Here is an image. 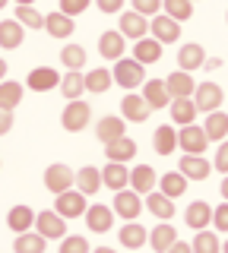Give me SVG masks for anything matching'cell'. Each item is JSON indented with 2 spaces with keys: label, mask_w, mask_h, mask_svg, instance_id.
<instances>
[{
  "label": "cell",
  "mask_w": 228,
  "mask_h": 253,
  "mask_svg": "<svg viewBox=\"0 0 228 253\" xmlns=\"http://www.w3.org/2000/svg\"><path fill=\"white\" fill-rule=\"evenodd\" d=\"M73 184H76V171H70L67 165H48V168H45V187H48L54 196L73 190Z\"/></svg>",
  "instance_id": "cell-5"
},
{
  "label": "cell",
  "mask_w": 228,
  "mask_h": 253,
  "mask_svg": "<svg viewBox=\"0 0 228 253\" xmlns=\"http://www.w3.org/2000/svg\"><path fill=\"white\" fill-rule=\"evenodd\" d=\"M216 171H222L228 174V139L219 146V152H216Z\"/></svg>",
  "instance_id": "cell-48"
},
{
  "label": "cell",
  "mask_w": 228,
  "mask_h": 253,
  "mask_svg": "<svg viewBox=\"0 0 228 253\" xmlns=\"http://www.w3.org/2000/svg\"><path fill=\"white\" fill-rule=\"evenodd\" d=\"M143 98H146V105L152 111H165V108H168L171 95H168L165 79H146V83H143Z\"/></svg>",
  "instance_id": "cell-13"
},
{
  "label": "cell",
  "mask_w": 228,
  "mask_h": 253,
  "mask_svg": "<svg viewBox=\"0 0 228 253\" xmlns=\"http://www.w3.org/2000/svg\"><path fill=\"white\" fill-rule=\"evenodd\" d=\"M149 114H152V108L146 105V98H143V95L127 92V95L121 98V117H124V121L143 124V121H149Z\"/></svg>",
  "instance_id": "cell-10"
},
{
  "label": "cell",
  "mask_w": 228,
  "mask_h": 253,
  "mask_svg": "<svg viewBox=\"0 0 228 253\" xmlns=\"http://www.w3.org/2000/svg\"><path fill=\"white\" fill-rule=\"evenodd\" d=\"M111 76H114L117 85H124L127 92H133L139 83H146V67L137 57H121V60H114V73Z\"/></svg>",
  "instance_id": "cell-1"
},
{
  "label": "cell",
  "mask_w": 228,
  "mask_h": 253,
  "mask_svg": "<svg viewBox=\"0 0 228 253\" xmlns=\"http://www.w3.org/2000/svg\"><path fill=\"white\" fill-rule=\"evenodd\" d=\"M57 89L64 92V98H67V101H80V98H83V92H86V73H80V70H67Z\"/></svg>",
  "instance_id": "cell-25"
},
{
  "label": "cell",
  "mask_w": 228,
  "mask_h": 253,
  "mask_svg": "<svg viewBox=\"0 0 228 253\" xmlns=\"http://www.w3.org/2000/svg\"><path fill=\"white\" fill-rule=\"evenodd\" d=\"M95 6H98L101 13H117L124 6V0H95Z\"/></svg>",
  "instance_id": "cell-50"
},
{
  "label": "cell",
  "mask_w": 228,
  "mask_h": 253,
  "mask_svg": "<svg viewBox=\"0 0 228 253\" xmlns=\"http://www.w3.org/2000/svg\"><path fill=\"white\" fill-rule=\"evenodd\" d=\"M16 3H19V6H32L35 0H16Z\"/></svg>",
  "instance_id": "cell-56"
},
{
  "label": "cell",
  "mask_w": 228,
  "mask_h": 253,
  "mask_svg": "<svg viewBox=\"0 0 228 253\" xmlns=\"http://www.w3.org/2000/svg\"><path fill=\"white\" fill-rule=\"evenodd\" d=\"M22 38H26V26H22L19 19H3L0 22V47L13 51V47L22 44Z\"/></svg>",
  "instance_id": "cell-26"
},
{
  "label": "cell",
  "mask_w": 228,
  "mask_h": 253,
  "mask_svg": "<svg viewBox=\"0 0 228 253\" xmlns=\"http://www.w3.org/2000/svg\"><path fill=\"white\" fill-rule=\"evenodd\" d=\"M127 121L124 117H114V114H108V117H101V121L95 124V136L105 142H114V139H121V136H127V126H124Z\"/></svg>",
  "instance_id": "cell-19"
},
{
  "label": "cell",
  "mask_w": 228,
  "mask_h": 253,
  "mask_svg": "<svg viewBox=\"0 0 228 253\" xmlns=\"http://www.w3.org/2000/svg\"><path fill=\"white\" fill-rule=\"evenodd\" d=\"M162 6H165V16H171L178 22H187L193 16V0H162Z\"/></svg>",
  "instance_id": "cell-40"
},
{
  "label": "cell",
  "mask_w": 228,
  "mask_h": 253,
  "mask_svg": "<svg viewBox=\"0 0 228 253\" xmlns=\"http://www.w3.org/2000/svg\"><path fill=\"white\" fill-rule=\"evenodd\" d=\"M92 253H117V250H111V247H95Z\"/></svg>",
  "instance_id": "cell-55"
},
{
  "label": "cell",
  "mask_w": 228,
  "mask_h": 253,
  "mask_svg": "<svg viewBox=\"0 0 228 253\" xmlns=\"http://www.w3.org/2000/svg\"><path fill=\"white\" fill-rule=\"evenodd\" d=\"M3 6H6V0H0V10H3Z\"/></svg>",
  "instance_id": "cell-58"
},
{
  "label": "cell",
  "mask_w": 228,
  "mask_h": 253,
  "mask_svg": "<svg viewBox=\"0 0 228 253\" xmlns=\"http://www.w3.org/2000/svg\"><path fill=\"white\" fill-rule=\"evenodd\" d=\"M133 57L143 63V67H146V63H155L162 57V42H155V38H149V35L139 38V42L133 44Z\"/></svg>",
  "instance_id": "cell-33"
},
{
  "label": "cell",
  "mask_w": 228,
  "mask_h": 253,
  "mask_svg": "<svg viewBox=\"0 0 228 253\" xmlns=\"http://www.w3.org/2000/svg\"><path fill=\"white\" fill-rule=\"evenodd\" d=\"M139 209H143V203H139V193H137V190H121V193H114V212L121 218L137 221L139 218Z\"/></svg>",
  "instance_id": "cell-14"
},
{
  "label": "cell",
  "mask_w": 228,
  "mask_h": 253,
  "mask_svg": "<svg viewBox=\"0 0 228 253\" xmlns=\"http://www.w3.org/2000/svg\"><path fill=\"white\" fill-rule=\"evenodd\" d=\"M149 32H152V38L155 42H162V44H175L178 38H181V22L178 19H171V16H152L149 19Z\"/></svg>",
  "instance_id": "cell-8"
},
{
  "label": "cell",
  "mask_w": 228,
  "mask_h": 253,
  "mask_svg": "<svg viewBox=\"0 0 228 253\" xmlns=\"http://www.w3.org/2000/svg\"><path fill=\"white\" fill-rule=\"evenodd\" d=\"M6 225H10V231L26 234V231L35 228V212L29 209V206H13V209L6 212Z\"/></svg>",
  "instance_id": "cell-24"
},
{
  "label": "cell",
  "mask_w": 228,
  "mask_h": 253,
  "mask_svg": "<svg viewBox=\"0 0 228 253\" xmlns=\"http://www.w3.org/2000/svg\"><path fill=\"white\" fill-rule=\"evenodd\" d=\"M222 101H225L222 85H216V83H200V85H196V92H193L196 111H206V114H212V111H222Z\"/></svg>",
  "instance_id": "cell-4"
},
{
  "label": "cell",
  "mask_w": 228,
  "mask_h": 253,
  "mask_svg": "<svg viewBox=\"0 0 228 253\" xmlns=\"http://www.w3.org/2000/svg\"><path fill=\"white\" fill-rule=\"evenodd\" d=\"M35 231L42 234V237H48V241H64V234H67V218H60L54 209L48 212H38L35 215Z\"/></svg>",
  "instance_id": "cell-7"
},
{
  "label": "cell",
  "mask_w": 228,
  "mask_h": 253,
  "mask_svg": "<svg viewBox=\"0 0 228 253\" xmlns=\"http://www.w3.org/2000/svg\"><path fill=\"white\" fill-rule=\"evenodd\" d=\"M168 253H193V247H190V244H184V241H178Z\"/></svg>",
  "instance_id": "cell-52"
},
{
  "label": "cell",
  "mask_w": 228,
  "mask_h": 253,
  "mask_svg": "<svg viewBox=\"0 0 228 253\" xmlns=\"http://www.w3.org/2000/svg\"><path fill=\"white\" fill-rule=\"evenodd\" d=\"M203 130H206L209 139H225L228 136V114L225 111H212V114H206Z\"/></svg>",
  "instance_id": "cell-38"
},
{
  "label": "cell",
  "mask_w": 228,
  "mask_h": 253,
  "mask_svg": "<svg viewBox=\"0 0 228 253\" xmlns=\"http://www.w3.org/2000/svg\"><path fill=\"white\" fill-rule=\"evenodd\" d=\"M26 85L32 92H51V89H57V85H60V73L54 67H38V70L29 73Z\"/></svg>",
  "instance_id": "cell-17"
},
{
  "label": "cell",
  "mask_w": 228,
  "mask_h": 253,
  "mask_svg": "<svg viewBox=\"0 0 228 253\" xmlns=\"http://www.w3.org/2000/svg\"><path fill=\"white\" fill-rule=\"evenodd\" d=\"M212 225H216L219 234H228V203H222V206L212 209Z\"/></svg>",
  "instance_id": "cell-45"
},
{
  "label": "cell",
  "mask_w": 228,
  "mask_h": 253,
  "mask_svg": "<svg viewBox=\"0 0 228 253\" xmlns=\"http://www.w3.org/2000/svg\"><path fill=\"white\" fill-rule=\"evenodd\" d=\"M89 117H92V108L86 105V101H70V105L64 108V114H60V126H64L67 133H80L89 126Z\"/></svg>",
  "instance_id": "cell-3"
},
{
  "label": "cell",
  "mask_w": 228,
  "mask_h": 253,
  "mask_svg": "<svg viewBox=\"0 0 228 253\" xmlns=\"http://www.w3.org/2000/svg\"><path fill=\"white\" fill-rule=\"evenodd\" d=\"M45 32H48L51 38H70L73 35V16H67V13H60V10H54L45 16Z\"/></svg>",
  "instance_id": "cell-20"
},
{
  "label": "cell",
  "mask_w": 228,
  "mask_h": 253,
  "mask_svg": "<svg viewBox=\"0 0 228 253\" xmlns=\"http://www.w3.org/2000/svg\"><path fill=\"white\" fill-rule=\"evenodd\" d=\"M60 63H64L67 70H83L86 51H83L80 44H64V51H60Z\"/></svg>",
  "instance_id": "cell-42"
},
{
  "label": "cell",
  "mask_w": 228,
  "mask_h": 253,
  "mask_svg": "<svg viewBox=\"0 0 228 253\" xmlns=\"http://www.w3.org/2000/svg\"><path fill=\"white\" fill-rule=\"evenodd\" d=\"M159 184V177H155L152 165H137V168H130V187L137 190L139 196L152 193V187Z\"/></svg>",
  "instance_id": "cell-23"
},
{
  "label": "cell",
  "mask_w": 228,
  "mask_h": 253,
  "mask_svg": "<svg viewBox=\"0 0 228 253\" xmlns=\"http://www.w3.org/2000/svg\"><path fill=\"white\" fill-rule=\"evenodd\" d=\"M105 155H108V162H124L127 165L130 158L137 155V142H133L130 136H121V139H114V142L105 146Z\"/></svg>",
  "instance_id": "cell-29"
},
{
  "label": "cell",
  "mask_w": 228,
  "mask_h": 253,
  "mask_svg": "<svg viewBox=\"0 0 228 253\" xmlns=\"http://www.w3.org/2000/svg\"><path fill=\"white\" fill-rule=\"evenodd\" d=\"M219 190H222V196H225V203H228V174H225V180H222V187H219Z\"/></svg>",
  "instance_id": "cell-53"
},
{
  "label": "cell",
  "mask_w": 228,
  "mask_h": 253,
  "mask_svg": "<svg viewBox=\"0 0 228 253\" xmlns=\"http://www.w3.org/2000/svg\"><path fill=\"white\" fill-rule=\"evenodd\" d=\"M111 83H114V76L108 73L105 67L89 70V73H86V92H95V95H101V92H108V89H111Z\"/></svg>",
  "instance_id": "cell-39"
},
{
  "label": "cell",
  "mask_w": 228,
  "mask_h": 253,
  "mask_svg": "<svg viewBox=\"0 0 228 253\" xmlns=\"http://www.w3.org/2000/svg\"><path fill=\"white\" fill-rule=\"evenodd\" d=\"M83 10H89V0H60V13L67 16H80Z\"/></svg>",
  "instance_id": "cell-47"
},
{
  "label": "cell",
  "mask_w": 228,
  "mask_h": 253,
  "mask_svg": "<svg viewBox=\"0 0 228 253\" xmlns=\"http://www.w3.org/2000/svg\"><path fill=\"white\" fill-rule=\"evenodd\" d=\"M206 146H209V136H206L203 126L187 124V126H181V130H178V149L184 155H203V152H206Z\"/></svg>",
  "instance_id": "cell-2"
},
{
  "label": "cell",
  "mask_w": 228,
  "mask_h": 253,
  "mask_svg": "<svg viewBox=\"0 0 228 253\" xmlns=\"http://www.w3.org/2000/svg\"><path fill=\"white\" fill-rule=\"evenodd\" d=\"M175 244H178V231L168 225V221H159V225L149 231V247H152L155 253H168Z\"/></svg>",
  "instance_id": "cell-18"
},
{
  "label": "cell",
  "mask_w": 228,
  "mask_h": 253,
  "mask_svg": "<svg viewBox=\"0 0 228 253\" xmlns=\"http://www.w3.org/2000/svg\"><path fill=\"white\" fill-rule=\"evenodd\" d=\"M45 247H48V237H42L38 231L16 234V241H13V250L16 253H45Z\"/></svg>",
  "instance_id": "cell-34"
},
{
  "label": "cell",
  "mask_w": 228,
  "mask_h": 253,
  "mask_svg": "<svg viewBox=\"0 0 228 253\" xmlns=\"http://www.w3.org/2000/svg\"><path fill=\"white\" fill-rule=\"evenodd\" d=\"M111 225H114V209L111 206H92V209H86V228H89L92 234H105V231H111Z\"/></svg>",
  "instance_id": "cell-12"
},
{
  "label": "cell",
  "mask_w": 228,
  "mask_h": 253,
  "mask_svg": "<svg viewBox=\"0 0 228 253\" xmlns=\"http://www.w3.org/2000/svg\"><path fill=\"white\" fill-rule=\"evenodd\" d=\"M190 247L193 253H222V241L216 237V231H196Z\"/></svg>",
  "instance_id": "cell-41"
},
{
  "label": "cell",
  "mask_w": 228,
  "mask_h": 253,
  "mask_svg": "<svg viewBox=\"0 0 228 253\" xmlns=\"http://www.w3.org/2000/svg\"><path fill=\"white\" fill-rule=\"evenodd\" d=\"M159 190H162L165 196L175 200V196H181L187 190V177L181 171H168V174H162V177H159Z\"/></svg>",
  "instance_id": "cell-37"
},
{
  "label": "cell",
  "mask_w": 228,
  "mask_h": 253,
  "mask_svg": "<svg viewBox=\"0 0 228 253\" xmlns=\"http://www.w3.org/2000/svg\"><path fill=\"white\" fill-rule=\"evenodd\" d=\"M225 19H228V16H225Z\"/></svg>",
  "instance_id": "cell-59"
},
{
  "label": "cell",
  "mask_w": 228,
  "mask_h": 253,
  "mask_svg": "<svg viewBox=\"0 0 228 253\" xmlns=\"http://www.w3.org/2000/svg\"><path fill=\"white\" fill-rule=\"evenodd\" d=\"M171 121H175L178 126H187V124H193V117H196V105H193V98H171Z\"/></svg>",
  "instance_id": "cell-31"
},
{
  "label": "cell",
  "mask_w": 228,
  "mask_h": 253,
  "mask_svg": "<svg viewBox=\"0 0 228 253\" xmlns=\"http://www.w3.org/2000/svg\"><path fill=\"white\" fill-rule=\"evenodd\" d=\"M219 67H222V60H219V57H206V63H203V70H209V73H216Z\"/></svg>",
  "instance_id": "cell-51"
},
{
  "label": "cell",
  "mask_w": 228,
  "mask_h": 253,
  "mask_svg": "<svg viewBox=\"0 0 228 253\" xmlns=\"http://www.w3.org/2000/svg\"><path fill=\"white\" fill-rule=\"evenodd\" d=\"M3 76H6V60L0 57V83H3Z\"/></svg>",
  "instance_id": "cell-54"
},
{
  "label": "cell",
  "mask_w": 228,
  "mask_h": 253,
  "mask_svg": "<svg viewBox=\"0 0 228 253\" xmlns=\"http://www.w3.org/2000/svg\"><path fill=\"white\" fill-rule=\"evenodd\" d=\"M152 149L159 155H171V152H175V149H178V130H175V126L162 124L159 130L152 133Z\"/></svg>",
  "instance_id": "cell-32"
},
{
  "label": "cell",
  "mask_w": 228,
  "mask_h": 253,
  "mask_svg": "<svg viewBox=\"0 0 228 253\" xmlns=\"http://www.w3.org/2000/svg\"><path fill=\"white\" fill-rule=\"evenodd\" d=\"M60 253H89V241H86L83 234H70V237H64V244H60Z\"/></svg>",
  "instance_id": "cell-44"
},
{
  "label": "cell",
  "mask_w": 228,
  "mask_h": 253,
  "mask_svg": "<svg viewBox=\"0 0 228 253\" xmlns=\"http://www.w3.org/2000/svg\"><path fill=\"white\" fill-rule=\"evenodd\" d=\"M146 209L152 212L155 218H162V221H168L171 215H175V203H171V196H165L162 190H159V193H155V190L146 193Z\"/></svg>",
  "instance_id": "cell-30"
},
{
  "label": "cell",
  "mask_w": 228,
  "mask_h": 253,
  "mask_svg": "<svg viewBox=\"0 0 228 253\" xmlns=\"http://www.w3.org/2000/svg\"><path fill=\"white\" fill-rule=\"evenodd\" d=\"M187 225L193 228V231H206V225L212 221V206L209 203H203V200H196V203H190L187 206Z\"/></svg>",
  "instance_id": "cell-27"
},
{
  "label": "cell",
  "mask_w": 228,
  "mask_h": 253,
  "mask_svg": "<svg viewBox=\"0 0 228 253\" xmlns=\"http://www.w3.org/2000/svg\"><path fill=\"white\" fill-rule=\"evenodd\" d=\"M10 130H13V111L10 108H0V136H6Z\"/></svg>",
  "instance_id": "cell-49"
},
{
  "label": "cell",
  "mask_w": 228,
  "mask_h": 253,
  "mask_svg": "<svg viewBox=\"0 0 228 253\" xmlns=\"http://www.w3.org/2000/svg\"><path fill=\"white\" fill-rule=\"evenodd\" d=\"M178 171L184 174L187 180H206L209 174H212V162H209V158H203V155H184V158H181V165H178Z\"/></svg>",
  "instance_id": "cell-15"
},
{
  "label": "cell",
  "mask_w": 228,
  "mask_h": 253,
  "mask_svg": "<svg viewBox=\"0 0 228 253\" xmlns=\"http://www.w3.org/2000/svg\"><path fill=\"white\" fill-rule=\"evenodd\" d=\"M98 54H101L105 60H121V57H124V35H121V32H114V29L101 32V38H98Z\"/></svg>",
  "instance_id": "cell-21"
},
{
  "label": "cell",
  "mask_w": 228,
  "mask_h": 253,
  "mask_svg": "<svg viewBox=\"0 0 228 253\" xmlns=\"http://www.w3.org/2000/svg\"><path fill=\"white\" fill-rule=\"evenodd\" d=\"M101 184L108 190H114V193L127 190L130 187V168L124 162H108L105 168H101Z\"/></svg>",
  "instance_id": "cell-11"
},
{
  "label": "cell",
  "mask_w": 228,
  "mask_h": 253,
  "mask_svg": "<svg viewBox=\"0 0 228 253\" xmlns=\"http://www.w3.org/2000/svg\"><path fill=\"white\" fill-rule=\"evenodd\" d=\"M133 10L143 13V16H159L162 0H133Z\"/></svg>",
  "instance_id": "cell-46"
},
{
  "label": "cell",
  "mask_w": 228,
  "mask_h": 253,
  "mask_svg": "<svg viewBox=\"0 0 228 253\" xmlns=\"http://www.w3.org/2000/svg\"><path fill=\"white\" fill-rule=\"evenodd\" d=\"M98 187H105L101 184V171L98 168L86 165V168L76 171V190H80V193H98Z\"/></svg>",
  "instance_id": "cell-35"
},
{
  "label": "cell",
  "mask_w": 228,
  "mask_h": 253,
  "mask_svg": "<svg viewBox=\"0 0 228 253\" xmlns=\"http://www.w3.org/2000/svg\"><path fill=\"white\" fill-rule=\"evenodd\" d=\"M203 63H206V51H203V44H181V51H178V70L193 73V70L203 67Z\"/></svg>",
  "instance_id": "cell-22"
},
{
  "label": "cell",
  "mask_w": 228,
  "mask_h": 253,
  "mask_svg": "<svg viewBox=\"0 0 228 253\" xmlns=\"http://www.w3.org/2000/svg\"><path fill=\"white\" fill-rule=\"evenodd\" d=\"M222 253H228V241H225V244H222Z\"/></svg>",
  "instance_id": "cell-57"
},
{
  "label": "cell",
  "mask_w": 228,
  "mask_h": 253,
  "mask_svg": "<svg viewBox=\"0 0 228 253\" xmlns=\"http://www.w3.org/2000/svg\"><path fill=\"white\" fill-rule=\"evenodd\" d=\"M165 85H168L171 98H190V95L196 92L193 76L187 73V70H175V73H168V76H165Z\"/></svg>",
  "instance_id": "cell-16"
},
{
  "label": "cell",
  "mask_w": 228,
  "mask_h": 253,
  "mask_svg": "<svg viewBox=\"0 0 228 253\" xmlns=\"http://www.w3.org/2000/svg\"><path fill=\"white\" fill-rule=\"evenodd\" d=\"M117 237H121V244H124L127 250H139L143 244H149V231L139 225V221H127V225L121 228V234H117Z\"/></svg>",
  "instance_id": "cell-28"
},
{
  "label": "cell",
  "mask_w": 228,
  "mask_h": 253,
  "mask_svg": "<svg viewBox=\"0 0 228 253\" xmlns=\"http://www.w3.org/2000/svg\"><path fill=\"white\" fill-rule=\"evenodd\" d=\"M16 19L26 29H45V16L35 10V6H16Z\"/></svg>",
  "instance_id": "cell-43"
},
{
  "label": "cell",
  "mask_w": 228,
  "mask_h": 253,
  "mask_svg": "<svg viewBox=\"0 0 228 253\" xmlns=\"http://www.w3.org/2000/svg\"><path fill=\"white\" fill-rule=\"evenodd\" d=\"M22 92H26V85L16 83V79H3L0 83V108H16L19 101H22Z\"/></svg>",
  "instance_id": "cell-36"
},
{
  "label": "cell",
  "mask_w": 228,
  "mask_h": 253,
  "mask_svg": "<svg viewBox=\"0 0 228 253\" xmlns=\"http://www.w3.org/2000/svg\"><path fill=\"white\" fill-rule=\"evenodd\" d=\"M54 212H57L60 218H80V215H86V193H80V190H67V193H60L57 200H54Z\"/></svg>",
  "instance_id": "cell-6"
},
{
  "label": "cell",
  "mask_w": 228,
  "mask_h": 253,
  "mask_svg": "<svg viewBox=\"0 0 228 253\" xmlns=\"http://www.w3.org/2000/svg\"><path fill=\"white\" fill-rule=\"evenodd\" d=\"M117 32H121L124 38H133V42H139V38H146V32H149V16L137 13V10H127V13H121Z\"/></svg>",
  "instance_id": "cell-9"
}]
</instances>
